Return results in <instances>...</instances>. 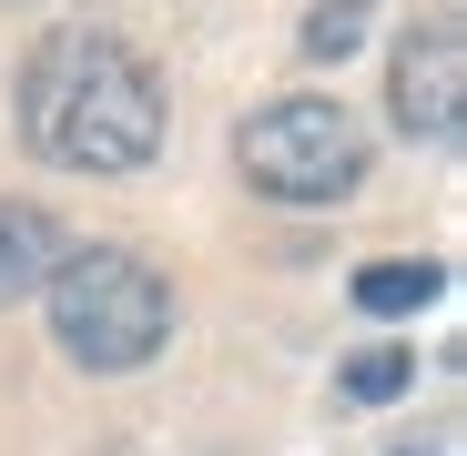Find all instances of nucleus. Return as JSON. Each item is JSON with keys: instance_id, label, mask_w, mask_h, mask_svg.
<instances>
[{"instance_id": "8", "label": "nucleus", "mask_w": 467, "mask_h": 456, "mask_svg": "<svg viewBox=\"0 0 467 456\" xmlns=\"http://www.w3.org/2000/svg\"><path fill=\"white\" fill-rule=\"evenodd\" d=\"M397 386H407V345H376V355H356V365H346V396H356V406L397 396Z\"/></svg>"}, {"instance_id": "7", "label": "nucleus", "mask_w": 467, "mask_h": 456, "mask_svg": "<svg viewBox=\"0 0 467 456\" xmlns=\"http://www.w3.org/2000/svg\"><path fill=\"white\" fill-rule=\"evenodd\" d=\"M356 41H366V0H326V11L305 21V51H316V61H346Z\"/></svg>"}, {"instance_id": "4", "label": "nucleus", "mask_w": 467, "mask_h": 456, "mask_svg": "<svg viewBox=\"0 0 467 456\" xmlns=\"http://www.w3.org/2000/svg\"><path fill=\"white\" fill-rule=\"evenodd\" d=\"M457 122H467V31L427 21L397 51V132L407 142H457Z\"/></svg>"}, {"instance_id": "3", "label": "nucleus", "mask_w": 467, "mask_h": 456, "mask_svg": "<svg viewBox=\"0 0 467 456\" xmlns=\"http://www.w3.org/2000/svg\"><path fill=\"white\" fill-rule=\"evenodd\" d=\"M234 163H244V183L275 193V203H346L366 183V132L346 122V102L295 92V102H265L234 132Z\"/></svg>"}, {"instance_id": "2", "label": "nucleus", "mask_w": 467, "mask_h": 456, "mask_svg": "<svg viewBox=\"0 0 467 456\" xmlns=\"http://www.w3.org/2000/svg\"><path fill=\"white\" fill-rule=\"evenodd\" d=\"M51 335H61L71 365L132 375V365L163 355V335H173V284L152 274L132 244L61 254V264H51Z\"/></svg>"}, {"instance_id": "1", "label": "nucleus", "mask_w": 467, "mask_h": 456, "mask_svg": "<svg viewBox=\"0 0 467 456\" xmlns=\"http://www.w3.org/2000/svg\"><path fill=\"white\" fill-rule=\"evenodd\" d=\"M21 132L61 173H142L163 152V82L112 31H51L21 61Z\"/></svg>"}, {"instance_id": "6", "label": "nucleus", "mask_w": 467, "mask_h": 456, "mask_svg": "<svg viewBox=\"0 0 467 456\" xmlns=\"http://www.w3.org/2000/svg\"><path fill=\"white\" fill-rule=\"evenodd\" d=\"M437 264H366L356 274V304H366V315H417V304H437Z\"/></svg>"}, {"instance_id": "5", "label": "nucleus", "mask_w": 467, "mask_h": 456, "mask_svg": "<svg viewBox=\"0 0 467 456\" xmlns=\"http://www.w3.org/2000/svg\"><path fill=\"white\" fill-rule=\"evenodd\" d=\"M61 254H71V244H61V223H51L41 203H11V193H0V304L41 294Z\"/></svg>"}]
</instances>
